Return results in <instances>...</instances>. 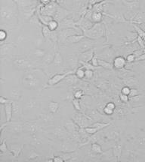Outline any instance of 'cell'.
<instances>
[{
  "label": "cell",
  "instance_id": "6da1fadb",
  "mask_svg": "<svg viewBox=\"0 0 145 162\" xmlns=\"http://www.w3.org/2000/svg\"><path fill=\"white\" fill-rule=\"evenodd\" d=\"M50 144L59 152H75L79 146H77V142L72 141L71 139L68 140H53L49 141Z\"/></svg>",
  "mask_w": 145,
  "mask_h": 162
},
{
  "label": "cell",
  "instance_id": "7a4b0ae2",
  "mask_svg": "<svg viewBox=\"0 0 145 162\" xmlns=\"http://www.w3.org/2000/svg\"><path fill=\"white\" fill-rule=\"evenodd\" d=\"M81 31L82 32V34L85 35V38L92 40L99 39L104 36V33H105L104 26L102 23H94V26L89 29H81Z\"/></svg>",
  "mask_w": 145,
  "mask_h": 162
},
{
  "label": "cell",
  "instance_id": "3957f363",
  "mask_svg": "<svg viewBox=\"0 0 145 162\" xmlns=\"http://www.w3.org/2000/svg\"><path fill=\"white\" fill-rule=\"evenodd\" d=\"M41 80L33 72L26 74L22 78V84L27 89H36L41 86Z\"/></svg>",
  "mask_w": 145,
  "mask_h": 162
},
{
  "label": "cell",
  "instance_id": "277c9868",
  "mask_svg": "<svg viewBox=\"0 0 145 162\" xmlns=\"http://www.w3.org/2000/svg\"><path fill=\"white\" fill-rule=\"evenodd\" d=\"M12 6H6L2 3L1 6V13H0V16H1V21L2 23L4 22H9L11 20L14 19L18 14V8H14V6L11 7Z\"/></svg>",
  "mask_w": 145,
  "mask_h": 162
},
{
  "label": "cell",
  "instance_id": "5b68a950",
  "mask_svg": "<svg viewBox=\"0 0 145 162\" xmlns=\"http://www.w3.org/2000/svg\"><path fill=\"white\" fill-rule=\"evenodd\" d=\"M5 128L8 130L10 133L14 134H19L24 131V122H6L2 123L0 128L2 132H3Z\"/></svg>",
  "mask_w": 145,
  "mask_h": 162
},
{
  "label": "cell",
  "instance_id": "8992f818",
  "mask_svg": "<svg viewBox=\"0 0 145 162\" xmlns=\"http://www.w3.org/2000/svg\"><path fill=\"white\" fill-rule=\"evenodd\" d=\"M45 133L49 135H51L52 137L53 140H68L70 139V134L68 131H67L66 128H61V127H57L53 129L48 130L45 131Z\"/></svg>",
  "mask_w": 145,
  "mask_h": 162
},
{
  "label": "cell",
  "instance_id": "52a82bcc",
  "mask_svg": "<svg viewBox=\"0 0 145 162\" xmlns=\"http://www.w3.org/2000/svg\"><path fill=\"white\" fill-rule=\"evenodd\" d=\"M13 65L18 70H28L34 67V63L26 57H16L13 60Z\"/></svg>",
  "mask_w": 145,
  "mask_h": 162
},
{
  "label": "cell",
  "instance_id": "ba28073f",
  "mask_svg": "<svg viewBox=\"0 0 145 162\" xmlns=\"http://www.w3.org/2000/svg\"><path fill=\"white\" fill-rule=\"evenodd\" d=\"M94 44H95V40H92L89 39V38H85L84 39L81 40L80 42L74 44L72 47H73V49L76 51L80 53H82L93 49Z\"/></svg>",
  "mask_w": 145,
  "mask_h": 162
},
{
  "label": "cell",
  "instance_id": "9c48e42d",
  "mask_svg": "<svg viewBox=\"0 0 145 162\" xmlns=\"http://www.w3.org/2000/svg\"><path fill=\"white\" fill-rule=\"evenodd\" d=\"M75 74V71L70 70V71H68L64 72V73L55 74L53 77H52L51 78L48 80L47 83L45 84V87H44L43 89H45V88H47V87H54V86L57 85V84L59 83L60 81L65 80V78L67 77V76L70 75V74Z\"/></svg>",
  "mask_w": 145,
  "mask_h": 162
},
{
  "label": "cell",
  "instance_id": "30bf717a",
  "mask_svg": "<svg viewBox=\"0 0 145 162\" xmlns=\"http://www.w3.org/2000/svg\"><path fill=\"white\" fill-rule=\"evenodd\" d=\"M77 34H80V32L74 29H61L58 32V42L62 44L66 43V40L69 37Z\"/></svg>",
  "mask_w": 145,
  "mask_h": 162
},
{
  "label": "cell",
  "instance_id": "8fae6325",
  "mask_svg": "<svg viewBox=\"0 0 145 162\" xmlns=\"http://www.w3.org/2000/svg\"><path fill=\"white\" fill-rule=\"evenodd\" d=\"M43 126L42 124L39 123L38 122L35 120L27 121L24 122V131H28V132L33 133V134H36L39 132L40 130H43Z\"/></svg>",
  "mask_w": 145,
  "mask_h": 162
},
{
  "label": "cell",
  "instance_id": "7c38bea8",
  "mask_svg": "<svg viewBox=\"0 0 145 162\" xmlns=\"http://www.w3.org/2000/svg\"><path fill=\"white\" fill-rule=\"evenodd\" d=\"M72 119L80 126V128H86L89 126V120L91 119L83 114H76Z\"/></svg>",
  "mask_w": 145,
  "mask_h": 162
},
{
  "label": "cell",
  "instance_id": "4fadbf2b",
  "mask_svg": "<svg viewBox=\"0 0 145 162\" xmlns=\"http://www.w3.org/2000/svg\"><path fill=\"white\" fill-rule=\"evenodd\" d=\"M59 26H60V29H74L77 30V31H79V30L80 31V28L77 26V22H75L72 19L65 18L64 20H63L60 22Z\"/></svg>",
  "mask_w": 145,
  "mask_h": 162
},
{
  "label": "cell",
  "instance_id": "5bb4252c",
  "mask_svg": "<svg viewBox=\"0 0 145 162\" xmlns=\"http://www.w3.org/2000/svg\"><path fill=\"white\" fill-rule=\"evenodd\" d=\"M103 14L106 15V16H107V17H109L112 18V19L114 20V21H115L116 23H131V21H129V20H126V18H125L124 15L122 14V13H120V12H116V13H114V14H107V13L103 12Z\"/></svg>",
  "mask_w": 145,
  "mask_h": 162
},
{
  "label": "cell",
  "instance_id": "9a60e30c",
  "mask_svg": "<svg viewBox=\"0 0 145 162\" xmlns=\"http://www.w3.org/2000/svg\"><path fill=\"white\" fill-rule=\"evenodd\" d=\"M14 48V44L13 43L2 44L1 45V58L8 56L12 53Z\"/></svg>",
  "mask_w": 145,
  "mask_h": 162
},
{
  "label": "cell",
  "instance_id": "2e32d148",
  "mask_svg": "<svg viewBox=\"0 0 145 162\" xmlns=\"http://www.w3.org/2000/svg\"><path fill=\"white\" fill-rule=\"evenodd\" d=\"M13 107V117L16 119H21L22 114H23V107L22 104L20 103V101H14L12 103Z\"/></svg>",
  "mask_w": 145,
  "mask_h": 162
},
{
  "label": "cell",
  "instance_id": "e0dca14e",
  "mask_svg": "<svg viewBox=\"0 0 145 162\" xmlns=\"http://www.w3.org/2000/svg\"><path fill=\"white\" fill-rule=\"evenodd\" d=\"M70 12L67 11V10L64 9V8H60V7H58L57 8L56 11H55V14H54V17H55V20H56L57 21H60L64 20L68 14H70Z\"/></svg>",
  "mask_w": 145,
  "mask_h": 162
},
{
  "label": "cell",
  "instance_id": "ac0fdd59",
  "mask_svg": "<svg viewBox=\"0 0 145 162\" xmlns=\"http://www.w3.org/2000/svg\"><path fill=\"white\" fill-rule=\"evenodd\" d=\"M39 106V101L37 99L35 98H30L29 100L27 101V102L25 103V105L23 107V110H25V112H29L31 111L32 110L36 109V108Z\"/></svg>",
  "mask_w": 145,
  "mask_h": 162
},
{
  "label": "cell",
  "instance_id": "d6986e66",
  "mask_svg": "<svg viewBox=\"0 0 145 162\" xmlns=\"http://www.w3.org/2000/svg\"><path fill=\"white\" fill-rule=\"evenodd\" d=\"M80 61H83V62H90L92 61V58H93L94 55V48L92 49V50H89L88 51L84 52V53H80Z\"/></svg>",
  "mask_w": 145,
  "mask_h": 162
},
{
  "label": "cell",
  "instance_id": "ffe728a7",
  "mask_svg": "<svg viewBox=\"0 0 145 162\" xmlns=\"http://www.w3.org/2000/svg\"><path fill=\"white\" fill-rule=\"evenodd\" d=\"M122 2V3L124 4V6L127 8V9L129 11H134L135 10H137L139 8L140 3L138 0H134V1H126V0H121Z\"/></svg>",
  "mask_w": 145,
  "mask_h": 162
},
{
  "label": "cell",
  "instance_id": "44dd1931",
  "mask_svg": "<svg viewBox=\"0 0 145 162\" xmlns=\"http://www.w3.org/2000/svg\"><path fill=\"white\" fill-rule=\"evenodd\" d=\"M126 59L122 56H116L113 61V65H114V68L116 69H122V68H124L126 65Z\"/></svg>",
  "mask_w": 145,
  "mask_h": 162
},
{
  "label": "cell",
  "instance_id": "7402d4cb",
  "mask_svg": "<svg viewBox=\"0 0 145 162\" xmlns=\"http://www.w3.org/2000/svg\"><path fill=\"white\" fill-rule=\"evenodd\" d=\"M9 97L11 100L20 101L22 98V91L19 88H12L9 92Z\"/></svg>",
  "mask_w": 145,
  "mask_h": 162
},
{
  "label": "cell",
  "instance_id": "603a6c76",
  "mask_svg": "<svg viewBox=\"0 0 145 162\" xmlns=\"http://www.w3.org/2000/svg\"><path fill=\"white\" fill-rule=\"evenodd\" d=\"M4 107L5 115H6V122H11L13 118V107L12 103H9V104H6L2 105Z\"/></svg>",
  "mask_w": 145,
  "mask_h": 162
},
{
  "label": "cell",
  "instance_id": "cb8c5ba5",
  "mask_svg": "<svg viewBox=\"0 0 145 162\" xmlns=\"http://www.w3.org/2000/svg\"><path fill=\"white\" fill-rule=\"evenodd\" d=\"M57 50H50L49 52L46 53V55L45 56V57L43 59V62L45 65H49L50 64H52L53 62L54 59H55V53H56Z\"/></svg>",
  "mask_w": 145,
  "mask_h": 162
},
{
  "label": "cell",
  "instance_id": "d4e9b609",
  "mask_svg": "<svg viewBox=\"0 0 145 162\" xmlns=\"http://www.w3.org/2000/svg\"><path fill=\"white\" fill-rule=\"evenodd\" d=\"M85 37V35L82 34V35H80V34H77V35H73L69 37L66 40V43L70 44H76L80 42L82 39H84Z\"/></svg>",
  "mask_w": 145,
  "mask_h": 162
},
{
  "label": "cell",
  "instance_id": "484cf974",
  "mask_svg": "<svg viewBox=\"0 0 145 162\" xmlns=\"http://www.w3.org/2000/svg\"><path fill=\"white\" fill-rule=\"evenodd\" d=\"M10 152H11L14 155V158L19 156V155L21 154V152L23 150V146H19L18 144H13L10 145Z\"/></svg>",
  "mask_w": 145,
  "mask_h": 162
},
{
  "label": "cell",
  "instance_id": "4316f807",
  "mask_svg": "<svg viewBox=\"0 0 145 162\" xmlns=\"http://www.w3.org/2000/svg\"><path fill=\"white\" fill-rule=\"evenodd\" d=\"M46 51L45 50L42 48H35L32 50V54L34 56L35 58L39 59V60H43V59L45 57V56L46 55Z\"/></svg>",
  "mask_w": 145,
  "mask_h": 162
},
{
  "label": "cell",
  "instance_id": "83f0119b",
  "mask_svg": "<svg viewBox=\"0 0 145 162\" xmlns=\"http://www.w3.org/2000/svg\"><path fill=\"white\" fill-rule=\"evenodd\" d=\"M113 154L114 157L116 158V161H120V158L122 156V146L119 144L116 145L114 148H113Z\"/></svg>",
  "mask_w": 145,
  "mask_h": 162
},
{
  "label": "cell",
  "instance_id": "f1b7e54d",
  "mask_svg": "<svg viewBox=\"0 0 145 162\" xmlns=\"http://www.w3.org/2000/svg\"><path fill=\"white\" fill-rule=\"evenodd\" d=\"M145 22V14L142 12L138 13L134 17V19L131 20V23H136V24H141V23Z\"/></svg>",
  "mask_w": 145,
  "mask_h": 162
},
{
  "label": "cell",
  "instance_id": "f546056e",
  "mask_svg": "<svg viewBox=\"0 0 145 162\" xmlns=\"http://www.w3.org/2000/svg\"><path fill=\"white\" fill-rule=\"evenodd\" d=\"M67 62H68L69 65L72 68V70L76 71V68H77L79 63L78 59H77L75 56H68V58H67Z\"/></svg>",
  "mask_w": 145,
  "mask_h": 162
},
{
  "label": "cell",
  "instance_id": "4dcf8cb0",
  "mask_svg": "<svg viewBox=\"0 0 145 162\" xmlns=\"http://www.w3.org/2000/svg\"><path fill=\"white\" fill-rule=\"evenodd\" d=\"M63 62H64V60H63V57H62L61 54H60V53L58 51V50H57L56 53H55V59H54V61H53V62H52V64H53L55 66L59 67V66H61L62 64H63Z\"/></svg>",
  "mask_w": 145,
  "mask_h": 162
},
{
  "label": "cell",
  "instance_id": "1f68e13d",
  "mask_svg": "<svg viewBox=\"0 0 145 162\" xmlns=\"http://www.w3.org/2000/svg\"><path fill=\"white\" fill-rule=\"evenodd\" d=\"M60 107V104L58 102H55V101H51V102L48 103V109L49 113L55 114L58 112Z\"/></svg>",
  "mask_w": 145,
  "mask_h": 162
},
{
  "label": "cell",
  "instance_id": "d6a6232c",
  "mask_svg": "<svg viewBox=\"0 0 145 162\" xmlns=\"http://www.w3.org/2000/svg\"><path fill=\"white\" fill-rule=\"evenodd\" d=\"M103 13L102 12H92V17H91V20L94 23H102L103 20Z\"/></svg>",
  "mask_w": 145,
  "mask_h": 162
},
{
  "label": "cell",
  "instance_id": "836d02e7",
  "mask_svg": "<svg viewBox=\"0 0 145 162\" xmlns=\"http://www.w3.org/2000/svg\"><path fill=\"white\" fill-rule=\"evenodd\" d=\"M98 65L101 68H104L108 69V70H113V68H114L113 63H110V62L103 60H98Z\"/></svg>",
  "mask_w": 145,
  "mask_h": 162
},
{
  "label": "cell",
  "instance_id": "e575fe53",
  "mask_svg": "<svg viewBox=\"0 0 145 162\" xmlns=\"http://www.w3.org/2000/svg\"><path fill=\"white\" fill-rule=\"evenodd\" d=\"M91 149H92V152L95 153V154H97V155L104 154V152H103L102 146L96 143H92V147H91Z\"/></svg>",
  "mask_w": 145,
  "mask_h": 162
},
{
  "label": "cell",
  "instance_id": "d590c367",
  "mask_svg": "<svg viewBox=\"0 0 145 162\" xmlns=\"http://www.w3.org/2000/svg\"><path fill=\"white\" fill-rule=\"evenodd\" d=\"M47 26H48V28L50 29L51 31H56L59 27L58 21H57L56 20H54V19L50 20V21L48 23V24H47Z\"/></svg>",
  "mask_w": 145,
  "mask_h": 162
},
{
  "label": "cell",
  "instance_id": "8d00e7d4",
  "mask_svg": "<svg viewBox=\"0 0 145 162\" xmlns=\"http://www.w3.org/2000/svg\"><path fill=\"white\" fill-rule=\"evenodd\" d=\"M125 83L128 86V87H131V86H137L138 87V81L135 77H129L127 78V80H125Z\"/></svg>",
  "mask_w": 145,
  "mask_h": 162
},
{
  "label": "cell",
  "instance_id": "74e56055",
  "mask_svg": "<svg viewBox=\"0 0 145 162\" xmlns=\"http://www.w3.org/2000/svg\"><path fill=\"white\" fill-rule=\"evenodd\" d=\"M80 63L81 64V65H82V66H83L84 68H85V69H89V70L94 71V70H96L97 68H100V67L94 66V65H92V63H90V62H83V61H80Z\"/></svg>",
  "mask_w": 145,
  "mask_h": 162
},
{
  "label": "cell",
  "instance_id": "f35d334b",
  "mask_svg": "<svg viewBox=\"0 0 145 162\" xmlns=\"http://www.w3.org/2000/svg\"><path fill=\"white\" fill-rule=\"evenodd\" d=\"M85 69L84 68L83 66H81L79 68H77L75 71V74L79 79L85 78Z\"/></svg>",
  "mask_w": 145,
  "mask_h": 162
},
{
  "label": "cell",
  "instance_id": "ab89813d",
  "mask_svg": "<svg viewBox=\"0 0 145 162\" xmlns=\"http://www.w3.org/2000/svg\"><path fill=\"white\" fill-rule=\"evenodd\" d=\"M43 38H43L42 36H38L33 40V44H34V46L36 47V48H39V47H41L42 45L43 44Z\"/></svg>",
  "mask_w": 145,
  "mask_h": 162
},
{
  "label": "cell",
  "instance_id": "60d3db41",
  "mask_svg": "<svg viewBox=\"0 0 145 162\" xmlns=\"http://www.w3.org/2000/svg\"><path fill=\"white\" fill-rule=\"evenodd\" d=\"M110 125V123H104V122H97L94 123V124L92 125L91 126H92V127L97 128L101 131V130L104 129V128H105L106 127H107V126H109Z\"/></svg>",
  "mask_w": 145,
  "mask_h": 162
},
{
  "label": "cell",
  "instance_id": "b9f144b4",
  "mask_svg": "<svg viewBox=\"0 0 145 162\" xmlns=\"http://www.w3.org/2000/svg\"><path fill=\"white\" fill-rule=\"evenodd\" d=\"M85 131H86V132L88 133V134H90V135L96 134L97 131H100V130H99L97 128L92 127V126H89V127L85 128Z\"/></svg>",
  "mask_w": 145,
  "mask_h": 162
},
{
  "label": "cell",
  "instance_id": "7bdbcfd3",
  "mask_svg": "<svg viewBox=\"0 0 145 162\" xmlns=\"http://www.w3.org/2000/svg\"><path fill=\"white\" fill-rule=\"evenodd\" d=\"M0 149H1L2 153H7L8 152H10V150L8 149L7 147V144H6V140H3V141H2L1 146H0Z\"/></svg>",
  "mask_w": 145,
  "mask_h": 162
},
{
  "label": "cell",
  "instance_id": "ee69618b",
  "mask_svg": "<svg viewBox=\"0 0 145 162\" xmlns=\"http://www.w3.org/2000/svg\"><path fill=\"white\" fill-rule=\"evenodd\" d=\"M72 102V104H73L74 107H75V109L77 110V111H79V112H81V111H82V109H81L80 100L77 98H74Z\"/></svg>",
  "mask_w": 145,
  "mask_h": 162
},
{
  "label": "cell",
  "instance_id": "f6af8a7d",
  "mask_svg": "<svg viewBox=\"0 0 145 162\" xmlns=\"http://www.w3.org/2000/svg\"><path fill=\"white\" fill-rule=\"evenodd\" d=\"M7 36H8V33L6 31L5 29H1L0 30V40H1L3 44V42L5 41V40H6V38H7Z\"/></svg>",
  "mask_w": 145,
  "mask_h": 162
},
{
  "label": "cell",
  "instance_id": "bcb514c9",
  "mask_svg": "<svg viewBox=\"0 0 145 162\" xmlns=\"http://www.w3.org/2000/svg\"><path fill=\"white\" fill-rule=\"evenodd\" d=\"M14 101V100H11V99L6 98H5L4 96H1V98H0V104H1L2 105H4V104H9V103H13Z\"/></svg>",
  "mask_w": 145,
  "mask_h": 162
},
{
  "label": "cell",
  "instance_id": "7dc6e473",
  "mask_svg": "<svg viewBox=\"0 0 145 162\" xmlns=\"http://www.w3.org/2000/svg\"><path fill=\"white\" fill-rule=\"evenodd\" d=\"M38 156H39V155L37 154L36 152H35L34 151H32V152H30V154H28L27 158H28V160H30V161H31V160L36 159V158H38Z\"/></svg>",
  "mask_w": 145,
  "mask_h": 162
},
{
  "label": "cell",
  "instance_id": "c3c4849f",
  "mask_svg": "<svg viewBox=\"0 0 145 162\" xmlns=\"http://www.w3.org/2000/svg\"><path fill=\"white\" fill-rule=\"evenodd\" d=\"M126 61H127V62H129V63H131V62L136 61V56L134 55V53L129 54V55H128L127 57H126Z\"/></svg>",
  "mask_w": 145,
  "mask_h": 162
},
{
  "label": "cell",
  "instance_id": "681fc988",
  "mask_svg": "<svg viewBox=\"0 0 145 162\" xmlns=\"http://www.w3.org/2000/svg\"><path fill=\"white\" fill-rule=\"evenodd\" d=\"M92 77H93V71L89 70V69H85V78L91 79Z\"/></svg>",
  "mask_w": 145,
  "mask_h": 162
},
{
  "label": "cell",
  "instance_id": "f907efd6",
  "mask_svg": "<svg viewBox=\"0 0 145 162\" xmlns=\"http://www.w3.org/2000/svg\"><path fill=\"white\" fill-rule=\"evenodd\" d=\"M91 62H92V64L94 65V66L100 67L98 65V60H97V54L94 53L93 58H92V61H91Z\"/></svg>",
  "mask_w": 145,
  "mask_h": 162
},
{
  "label": "cell",
  "instance_id": "816d5d0a",
  "mask_svg": "<svg viewBox=\"0 0 145 162\" xmlns=\"http://www.w3.org/2000/svg\"><path fill=\"white\" fill-rule=\"evenodd\" d=\"M130 92H131V89H130V87H128V86H126V87H124L122 89V93L124 94H126V95L129 96Z\"/></svg>",
  "mask_w": 145,
  "mask_h": 162
},
{
  "label": "cell",
  "instance_id": "f5cc1de1",
  "mask_svg": "<svg viewBox=\"0 0 145 162\" xmlns=\"http://www.w3.org/2000/svg\"><path fill=\"white\" fill-rule=\"evenodd\" d=\"M139 92H138V90L137 89H131V92L130 94H129V97L131 98H134L136 97V96L138 95Z\"/></svg>",
  "mask_w": 145,
  "mask_h": 162
},
{
  "label": "cell",
  "instance_id": "db71d44e",
  "mask_svg": "<svg viewBox=\"0 0 145 162\" xmlns=\"http://www.w3.org/2000/svg\"><path fill=\"white\" fill-rule=\"evenodd\" d=\"M119 98H120V100L122 101V102L126 103V102H128V101H129V96L121 93L120 96H119Z\"/></svg>",
  "mask_w": 145,
  "mask_h": 162
},
{
  "label": "cell",
  "instance_id": "11a10c76",
  "mask_svg": "<svg viewBox=\"0 0 145 162\" xmlns=\"http://www.w3.org/2000/svg\"><path fill=\"white\" fill-rule=\"evenodd\" d=\"M82 95H83V92L81 90H78L74 93V98H77L80 100V99L82 98Z\"/></svg>",
  "mask_w": 145,
  "mask_h": 162
},
{
  "label": "cell",
  "instance_id": "9f6ffc18",
  "mask_svg": "<svg viewBox=\"0 0 145 162\" xmlns=\"http://www.w3.org/2000/svg\"><path fill=\"white\" fill-rule=\"evenodd\" d=\"M114 110L110 109V108H108L107 107H105L104 108V113L106 115H112L113 114H114Z\"/></svg>",
  "mask_w": 145,
  "mask_h": 162
},
{
  "label": "cell",
  "instance_id": "6f0895ef",
  "mask_svg": "<svg viewBox=\"0 0 145 162\" xmlns=\"http://www.w3.org/2000/svg\"><path fill=\"white\" fill-rule=\"evenodd\" d=\"M106 107H107L108 108H110V109L113 110H114L116 109L115 104H114V103H113V102H110V103H108V104H107Z\"/></svg>",
  "mask_w": 145,
  "mask_h": 162
},
{
  "label": "cell",
  "instance_id": "680465c9",
  "mask_svg": "<svg viewBox=\"0 0 145 162\" xmlns=\"http://www.w3.org/2000/svg\"><path fill=\"white\" fill-rule=\"evenodd\" d=\"M54 162H63L64 161L63 158H61V157L60 156V155H58V156L56 157H54Z\"/></svg>",
  "mask_w": 145,
  "mask_h": 162
},
{
  "label": "cell",
  "instance_id": "91938a15",
  "mask_svg": "<svg viewBox=\"0 0 145 162\" xmlns=\"http://www.w3.org/2000/svg\"><path fill=\"white\" fill-rule=\"evenodd\" d=\"M145 60V53H142L139 57L136 58V61H144Z\"/></svg>",
  "mask_w": 145,
  "mask_h": 162
},
{
  "label": "cell",
  "instance_id": "94428289",
  "mask_svg": "<svg viewBox=\"0 0 145 162\" xmlns=\"http://www.w3.org/2000/svg\"><path fill=\"white\" fill-rule=\"evenodd\" d=\"M39 1L43 5H48L50 4V2H51V0H39Z\"/></svg>",
  "mask_w": 145,
  "mask_h": 162
},
{
  "label": "cell",
  "instance_id": "6125c7cd",
  "mask_svg": "<svg viewBox=\"0 0 145 162\" xmlns=\"http://www.w3.org/2000/svg\"><path fill=\"white\" fill-rule=\"evenodd\" d=\"M110 1H116V0H110Z\"/></svg>",
  "mask_w": 145,
  "mask_h": 162
}]
</instances>
